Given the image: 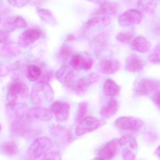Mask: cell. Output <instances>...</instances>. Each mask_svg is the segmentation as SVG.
<instances>
[{"label":"cell","instance_id":"cell-1","mask_svg":"<svg viewBox=\"0 0 160 160\" xmlns=\"http://www.w3.org/2000/svg\"><path fill=\"white\" fill-rule=\"evenodd\" d=\"M30 97L32 102L38 106L50 103L54 97L53 89L47 82H37L32 87Z\"/></svg>","mask_w":160,"mask_h":160},{"label":"cell","instance_id":"cell-2","mask_svg":"<svg viewBox=\"0 0 160 160\" xmlns=\"http://www.w3.org/2000/svg\"><path fill=\"white\" fill-rule=\"evenodd\" d=\"M52 146L53 142L48 137L46 136L38 137L35 139L29 146L27 154L32 159H37L50 152V151Z\"/></svg>","mask_w":160,"mask_h":160},{"label":"cell","instance_id":"cell-3","mask_svg":"<svg viewBox=\"0 0 160 160\" xmlns=\"http://www.w3.org/2000/svg\"><path fill=\"white\" fill-rule=\"evenodd\" d=\"M29 88L28 86L22 82L15 81L10 84L7 95V100L9 104L16 103L19 95L23 99L29 97Z\"/></svg>","mask_w":160,"mask_h":160},{"label":"cell","instance_id":"cell-4","mask_svg":"<svg viewBox=\"0 0 160 160\" xmlns=\"http://www.w3.org/2000/svg\"><path fill=\"white\" fill-rule=\"evenodd\" d=\"M94 61L88 53L84 52H76L72 55L70 64L77 70L87 71L92 68Z\"/></svg>","mask_w":160,"mask_h":160},{"label":"cell","instance_id":"cell-5","mask_svg":"<svg viewBox=\"0 0 160 160\" xmlns=\"http://www.w3.org/2000/svg\"><path fill=\"white\" fill-rule=\"evenodd\" d=\"M143 125L144 122L142 119L131 116L120 117L115 122L117 128L121 130L128 131H138Z\"/></svg>","mask_w":160,"mask_h":160},{"label":"cell","instance_id":"cell-6","mask_svg":"<svg viewBox=\"0 0 160 160\" xmlns=\"http://www.w3.org/2000/svg\"><path fill=\"white\" fill-rule=\"evenodd\" d=\"M102 125V122L97 118L87 116L78 122L75 132L78 136H81L97 129Z\"/></svg>","mask_w":160,"mask_h":160},{"label":"cell","instance_id":"cell-7","mask_svg":"<svg viewBox=\"0 0 160 160\" xmlns=\"http://www.w3.org/2000/svg\"><path fill=\"white\" fill-rule=\"evenodd\" d=\"M142 14L137 9L132 8L124 12L118 17V24L122 27H129L141 23Z\"/></svg>","mask_w":160,"mask_h":160},{"label":"cell","instance_id":"cell-8","mask_svg":"<svg viewBox=\"0 0 160 160\" xmlns=\"http://www.w3.org/2000/svg\"><path fill=\"white\" fill-rule=\"evenodd\" d=\"M52 118V113L50 109L42 106H37L28 110L25 116L27 122L33 120L48 121Z\"/></svg>","mask_w":160,"mask_h":160},{"label":"cell","instance_id":"cell-9","mask_svg":"<svg viewBox=\"0 0 160 160\" xmlns=\"http://www.w3.org/2000/svg\"><path fill=\"white\" fill-rule=\"evenodd\" d=\"M6 112L8 115L11 121V123H18L22 120L26 116L27 107L23 103H8L6 106Z\"/></svg>","mask_w":160,"mask_h":160},{"label":"cell","instance_id":"cell-10","mask_svg":"<svg viewBox=\"0 0 160 160\" xmlns=\"http://www.w3.org/2000/svg\"><path fill=\"white\" fill-rule=\"evenodd\" d=\"M50 110L54 115L57 121L63 122L68 119L70 105L67 102L56 101L51 103Z\"/></svg>","mask_w":160,"mask_h":160},{"label":"cell","instance_id":"cell-11","mask_svg":"<svg viewBox=\"0 0 160 160\" xmlns=\"http://www.w3.org/2000/svg\"><path fill=\"white\" fill-rule=\"evenodd\" d=\"M160 86L159 81L143 79L138 82L135 88V93L138 96H147L157 91Z\"/></svg>","mask_w":160,"mask_h":160},{"label":"cell","instance_id":"cell-12","mask_svg":"<svg viewBox=\"0 0 160 160\" xmlns=\"http://www.w3.org/2000/svg\"><path fill=\"white\" fill-rule=\"evenodd\" d=\"M119 146L118 139L109 141L100 148L98 152V158L102 160L112 159L116 155Z\"/></svg>","mask_w":160,"mask_h":160},{"label":"cell","instance_id":"cell-13","mask_svg":"<svg viewBox=\"0 0 160 160\" xmlns=\"http://www.w3.org/2000/svg\"><path fill=\"white\" fill-rule=\"evenodd\" d=\"M41 35L42 32L39 29L37 28L28 29L20 35L18 43L22 48H27L37 41Z\"/></svg>","mask_w":160,"mask_h":160},{"label":"cell","instance_id":"cell-14","mask_svg":"<svg viewBox=\"0 0 160 160\" xmlns=\"http://www.w3.org/2000/svg\"><path fill=\"white\" fill-rule=\"evenodd\" d=\"M99 78V77L97 74H90L88 77H84L79 79L77 80L72 88L75 91L76 94L82 95L88 91L91 84L98 82Z\"/></svg>","mask_w":160,"mask_h":160},{"label":"cell","instance_id":"cell-15","mask_svg":"<svg viewBox=\"0 0 160 160\" xmlns=\"http://www.w3.org/2000/svg\"><path fill=\"white\" fill-rule=\"evenodd\" d=\"M121 67L119 61L113 58L107 57L101 60L99 68L102 73L105 75H112L118 72Z\"/></svg>","mask_w":160,"mask_h":160},{"label":"cell","instance_id":"cell-16","mask_svg":"<svg viewBox=\"0 0 160 160\" xmlns=\"http://www.w3.org/2000/svg\"><path fill=\"white\" fill-rule=\"evenodd\" d=\"M57 79L63 84L72 88L76 82L75 74L72 70H68L66 67H62L57 71L55 75Z\"/></svg>","mask_w":160,"mask_h":160},{"label":"cell","instance_id":"cell-17","mask_svg":"<svg viewBox=\"0 0 160 160\" xmlns=\"http://www.w3.org/2000/svg\"><path fill=\"white\" fill-rule=\"evenodd\" d=\"M143 61L136 54H131L126 60L125 68L127 71L131 73L140 72L144 67Z\"/></svg>","mask_w":160,"mask_h":160},{"label":"cell","instance_id":"cell-18","mask_svg":"<svg viewBox=\"0 0 160 160\" xmlns=\"http://www.w3.org/2000/svg\"><path fill=\"white\" fill-rule=\"evenodd\" d=\"M99 5V8L93 16H114L116 15L118 11V5L112 1L104 0Z\"/></svg>","mask_w":160,"mask_h":160},{"label":"cell","instance_id":"cell-19","mask_svg":"<svg viewBox=\"0 0 160 160\" xmlns=\"http://www.w3.org/2000/svg\"><path fill=\"white\" fill-rule=\"evenodd\" d=\"M51 133L53 138L62 143H68L71 139L70 131L60 125L52 127L51 130Z\"/></svg>","mask_w":160,"mask_h":160},{"label":"cell","instance_id":"cell-20","mask_svg":"<svg viewBox=\"0 0 160 160\" xmlns=\"http://www.w3.org/2000/svg\"><path fill=\"white\" fill-rule=\"evenodd\" d=\"M118 107L119 105L117 100L112 98L101 108V115L103 118H111L117 112Z\"/></svg>","mask_w":160,"mask_h":160},{"label":"cell","instance_id":"cell-21","mask_svg":"<svg viewBox=\"0 0 160 160\" xmlns=\"http://www.w3.org/2000/svg\"><path fill=\"white\" fill-rule=\"evenodd\" d=\"M150 47V42L146 38L141 36L134 38L131 44V48L133 50L140 53L147 52Z\"/></svg>","mask_w":160,"mask_h":160},{"label":"cell","instance_id":"cell-22","mask_svg":"<svg viewBox=\"0 0 160 160\" xmlns=\"http://www.w3.org/2000/svg\"><path fill=\"white\" fill-rule=\"evenodd\" d=\"M157 2L156 0H138L137 7L142 14L153 15L157 7Z\"/></svg>","mask_w":160,"mask_h":160},{"label":"cell","instance_id":"cell-23","mask_svg":"<svg viewBox=\"0 0 160 160\" xmlns=\"http://www.w3.org/2000/svg\"><path fill=\"white\" fill-rule=\"evenodd\" d=\"M103 92L107 97H115L120 92V88L114 80L107 79L103 83Z\"/></svg>","mask_w":160,"mask_h":160},{"label":"cell","instance_id":"cell-24","mask_svg":"<svg viewBox=\"0 0 160 160\" xmlns=\"http://www.w3.org/2000/svg\"><path fill=\"white\" fill-rule=\"evenodd\" d=\"M37 12L40 19L50 25L57 24V19L51 10L47 8H37Z\"/></svg>","mask_w":160,"mask_h":160},{"label":"cell","instance_id":"cell-25","mask_svg":"<svg viewBox=\"0 0 160 160\" xmlns=\"http://www.w3.org/2000/svg\"><path fill=\"white\" fill-rule=\"evenodd\" d=\"M42 76V71L39 67L33 64L28 66L27 77L29 81L35 82L40 79Z\"/></svg>","mask_w":160,"mask_h":160},{"label":"cell","instance_id":"cell-26","mask_svg":"<svg viewBox=\"0 0 160 160\" xmlns=\"http://www.w3.org/2000/svg\"><path fill=\"white\" fill-rule=\"evenodd\" d=\"M20 53V50L18 48L9 44L5 45L0 50V55L5 57H15Z\"/></svg>","mask_w":160,"mask_h":160},{"label":"cell","instance_id":"cell-27","mask_svg":"<svg viewBox=\"0 0 160 160\" xmlns=\"http://www.w3.org/2000/svg\"><path fill=\"white\" fill-rule=\"evenodd\" d=\"M11 131L12 133L18 137H23L28 132L26 124L21 121L11 123Z\"/></svg>","mask_w":160,"mask_h":160},{"label":"cell","instance_id":"cell-28","mask_svg":"<svg viewBox=\"0 0 160 160\" xmlns=\"http://www.w3.org/2000/svg\"><path fill=\"white\" fill-rule=\"evenodd\" d=\"M120 146H125L128 145L129 147L132 150H136L138 148V144L136 139L129 135H126L118 139Z\"/></svg>","mask_w":160,"mask_h":160},{"label":"cell","instance_id":"cell-29","mask_svg":"<svg viewBox=\"0 0 160 160\" xmlns=\"http://www.w3.org/2000/svg\"><path fill=\"white\" fill-rule=\"evenodd\" d=\"M0 150L7 156H14L18 152V147L14 142H7L1 145Z\"/></svg>","mask_w":160,"mask_h":160},{"label":"cell","instance_id":"cell-30","mask_svg":"<svg viewBox=\"0 0 160 160\" xmlns=\"http://www.w3.org/2000/svg\"><path fill=\"white\" fill-rule=\"evenodd\" d=\"M88 112V104L85 102H81L78 105L77 120L80 122L87 117Z\"/></svg>","mask_w":160,"mask_h":160},{"label":"cell","instance_id":"cell-31","mask_svg":"<svg viewBox=\"0 0 160 160\" xmlns=\"http://www.w3.org/2000/svg\"><path fill=\"white\" fill-rule=\"evenodd\" d=\"M148 58L151 62L155 64H160V43L155 46Z\"/></svg>","mask_w":160,"mask_h":160},{"label":"cell","instance_id":"cell-32","mask_svg":"<svg viewBox=\"0 0 160 160\" xmlns=\"http://www.w3.org/2000/svg\"><path fill=\"white\" fill-rule=\"evenodd\" d=\"M116 38L118 41L121 43H129L133 40L134 36L130 33L121 32L118 34Z\"/></svg>","mask_w":160,"mask_h":160},{"label":"cell","instance_id":"cell-33","mask_svg":"<svg viewBox=\"0 0 160 160\" xmlns=\"http://www.w3.org/2000/svg\"><path fill=\"white\" fill-rule=\"evenodd\" d=\"M99 23L102 24L101 16H93L87 22L85 25V28L88 29L91 27H95Z\"/></svg>","mask_w":160,"mask_h":160},{"label":"cell","instance_id":"cell-34","mask_svg":"<svg viewBox=\"0 0 160 160\" xmlns=\"http://www.w3.org/2000/svg\"><path fill=\"white\" fill-rule=\"evenodd\" d=\"M14 22L16 29H24L27 27V23L26 20L20 16L15 17Z\"/></svg>","mask_w":160,"mask_h":160},{"label":"cell","instance_id":"cell-35","mask_svg":"<svg viewBox=\"0 0 160 160\" xmlns=\"http://www.w3.org/2000/svg\"><path fill=\"white\" fill-rule=\"evenodd\" d=\"M59 54L62 58H68L72 55V49L69 46L66 45H63L60 49Z\"/></svg>","mask_w":160,"mask_h":160},{"label":"cell","instance_id":"cell-36","mask_svg":"<svg viewBox=\"0 0 160 160\" xmlns=\"http://www.w3.org/2000/svg\"><path fill=\"white\" fill-rule=\"evenodd\" d=\"M11 5L18 8H22L28 4L31 0H7Z\"/></svg>","mask_w":160,"mask_h":160},{"label":"cell","instance_id":"cell-37","mask_svg":"<svg viewBox=\"0 0 160 160\" xmlns=\"http://www.w3.org/2000/svg\"><path fill=\"white\" fill-rule=\"evenodd\" d=\"M122 158L124 160H135V155L133 152L128 148H125L122 151Z\"/></svg>","mask_w":160,"mask_h":160},{"label":"cell","instance_id":"cell-38","mask_svg":"<svg viewBox=\"0 0 160 160\" xmlns=\"http://www.w3.org/2000/svg\"><path fill=\"white\" fill-rule=\"evenodd\" d=\"M42 160H62L61 155L56 151H51L43 157Z\"/></svg>","mask_w":160,"mask_h":160},{"label":"cell","instance_id":"cell-39","mask_svg":"<svg viewBox=\"0 0 160 160\" xmlns=\"http://www.w3.org/2000/svg\"><path fill=\"white\" fill-rule=\"evenodd\" d=\"M106 39V35L102 33L98 35L95 39V45L97 47H100L105 44Z\"/></svg>","mask_w":160,"mask_h":160},{"label":"cell","instance_id":"cell-40","mask_svg":"<svg viewBox=\"0 0 160 160\" xmlns=\"http://www.w3.org/2000/svg\"><path fill=\"white\" fill-rule=\"evenodd\" d=\"M10 71L8 67L4 65L0 64V78L5 77L8 75Z\"/></svg>","mask_w":160,"mask_h":160},{"label":"cell","instance_id":"cell-41","mask_svg":"<svg viewBox=\"0 0 160 160\" xmlns=\"http://www.w3.org/2000/svg\"><path fill=\"white\" fill-rule=\"evenodd\" d=\"M152 98L156 105L160 109V89L156 91Z\"/></svg>","mask_w":160,"mask_h":160},{"label":"cell","instance_id":"cell-42","mask_svg":"<svg viewBox=\"0 0 160 160\" xmlns=\"http://www.w3.org/2000/svg\"><path fill=\"white\" fill-rule=\"evenodd\" d=\"M8 33L3 30H0V44L5 43L8 38Z\"/></svg>","mask_w":160,"mask_h":160},{"label":"cell","instance_id":"cell-43","mask_svg":"<svg viewBox=\"0 0 160 160\" xmlns=\"http://www.w3.org/2000/svg\"><path fill=\"white\" fill-rule=\"evenodd\" d=\"M101 17L102 25L105 26L110 25L112 22L111 18L108 16H102Z\"/></svg>","mask_w":160,"mask_h":160},{"label":"cell","instance_id":"cell-44","mask_svg":"<svg viewBox=\"0 0 160 160\" xmlns=\"http://www.w3.org/2000/svg\"><path fill=\"white\" fill-rule=\"evenodd\" d=\"M75 39V37L74 35H68L66 39V42H70V41H74Z\"/></svg>","mask_w":160,"mask_h":160},{"label":"cell","instance_id":"cell-45","mask_svg":"<svg viewBox=\"0 0 160 160\" xmlns=\"http://www.w3.org/2000/svg\"><path fill=\"white\" fill-rule=\"evenodd\" d=\"M90 2L93 3L97 4L100 5L104 0H86Z\"/></svg>","mask_w":160,"mask_h":160},{"label":"cell","instance_id":"cell-46","mask_svg":"<svg viewBox=\"0 0 160 160\" xmlns=\"http://www.w3.org/2000/svg\"><path fill=\"white\" fill-rule=\"evenodd\" d=\"M155 153H156V155L160 158V145L156 149Z\"/></svg>","mask_w":160,"mask_h":160},{"label":"cell","instance_id":"cell-47","mask_svg":"<svg viewBox=\"0 0 160 160\" xmlns=\"http://www.w3.org/2000/svg\"><path fill=\"white\" fill-rule=\"evenodd\" d=\"M2 18H1V16H0V24H1V23H2Z\"/></svg>","mask_w":160,"mask_h":160},{"label":"cell","instance_id":"cell-48","mask_svg":"<svg viewBox=\"0 0 160 160\" xmlns=\"http://www.w3.org/2000/svg\"><path fill=\"white\" fill-rule=\"evenodd\" d=\"M1 126H0V131H1Z\"/></svg>","mask_w":160,"mask_h":160}]
</instances>
